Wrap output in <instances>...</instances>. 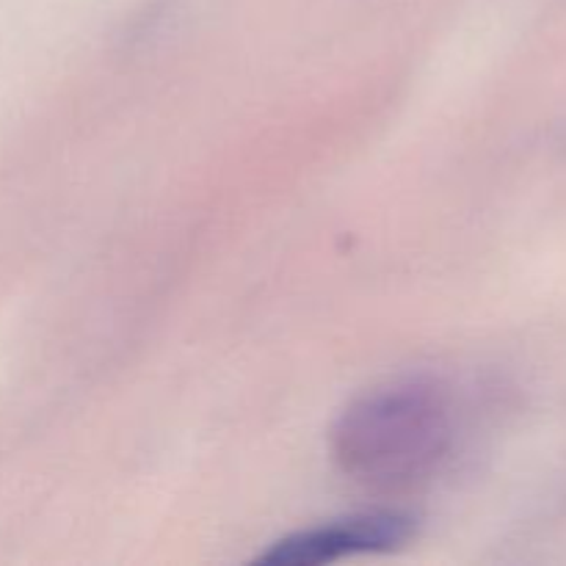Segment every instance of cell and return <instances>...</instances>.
Returning a JSON list of instances; mask_svg holds the SVG:
<instances>
[{"instance_id": "cell-1", "label": "cell", "mask_w": 566, "mask_h": 566, "mask_svg": "<svg viewBox=\"0 0 566 566\" xmlns=\"http://www.w3.org/2000/svg\"><path fill=\"white\" fill-rule=\"evenodd\" d=\"M457 440L451 392L426 376L392 379L354 398L332 431L343 473L365 490L407 492L442 470Z\"/></svg>"}, {"instance_id": "cell-2", "label": "cell", "mask_w": 566, "mask_h": 566, "mask_svg": "<svg viewBox=\"0 0 566 566\" xmlns=\"http://www.w3.org/2000/svg\"><path fill=\"white\" fill-rule=\"evenodd\" d=\"M415 528H418L415 514L379 509L287 536L271 545L260 562L274 566H315L357 553H387L412 539Z\"/></svg>"}]
</instances>
